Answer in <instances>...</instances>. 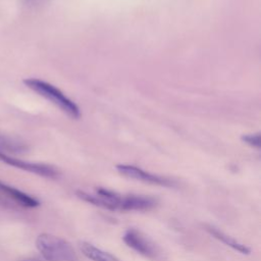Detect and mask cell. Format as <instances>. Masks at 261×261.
Here are the masks:
<instances>
[{
  "mask_svg": "<svg viewBox=\"0 0 261 261\" xmlns=\"http://www.w3.org/2000/svg\"><path fill=\"white\" fill-rule=\"evenodd\" d=\"M36 247L46 261H77L73 247L64 239L51 233H41L36 239Z\"/></svg>",
  "mask_w": 261,
  "mask_h": 261,
  "instance_id": "1",
  "label": "cell"
},
{
  "mask_svg": "<svg viewBox=\"0 0 261 261\" xmlns=\"http://www.w3.org/2000/svg\"><path fill=\"white\" fill-rule=\"evenodd\" d=\"M23 84L29 89L36 92L38 95L44 97L45 99L56 105L70 117L79 118L81 116V112L76 104L68 99L59 89L55 88L53 85L34 77L23 80Z\"/></svg>",
  "mask_w": 261,
  "mask_h": 261,
  "instance_id": "2",
  "label": "cell"
},
{
  "mask_svg": "<svg viewBox=\"0 0 261 261\" xmlns=\"http://www.w3.org/2000/svg\"><path fill=\"white\" fill-rule=\"evenodd\" d=\"M122 240L128 248L143 257L152 261L162 260L163 256L160 248L141 230L133 227L126 229L122 236Z\"/></svg>",
  "mask_w": 261,
  "mask_h": 261,
  "instance_id": "3",
  "label": "cell"
},
{
  "mask_svg": "<svg viewBox=\"0 0 261 261\" xmlns=\"http://www.w3.org/2000/svg\"><path fill=\"white\" fill-rule=\"evenodd\" d=\"M116 169L120 174H122L128 178L137 179V180L148 182L151 185H156V186H161V187H166V188H173L176 186V184L173 179H170L165 176L150 173V172L145 171V170H143L137 166H134V165L118 164L116 166Z\"/></svg>",
  "mask_w": 261,
  "mask_h": 261,
  "instance_id": "4",
  "label": "cell"
},
{
  "mask_svg": "<svg viewBox=\"0 0 261 261\" xmlns=\"http://www.w3.org/2000/svg\"><path fill=\"white\" fill-rule=\"evenodd\" d=\"M0 160L7 165H10L15 168H18V169H21V170H24L28 172H32V173H35V174H38L40 176L47 177V178H56L59 174L58 170L51 165L25 161V160L18 159L11 155L0 154Z\"/></svg>",
  "mask_w": 261,
  "mask_h": 261,
  "instance_id": "5",
  "label": "cell"
},
{
  "mask_svg": "<svg viewBox=\"0 0 261 261\" xmlns=\"http://www.w3.org/2000/svg\"><path fill=\"white\" fill-rule=\"evenodd\" d=\"M157 200L145 195H126L121 197L119 210L122 211H146L154 208Z\"/></svg>",
  "mask_w": 261,
  "mask_h": 261,
  "instance_id": "6",
  "label": "cell"
},
{
  "mask_svg": "<svg viewBox=\"0 0 261 261\" xmlns=\"http://www.w3.org/2000/svg\"><path fill=\"white\" fill-rule=\"evenodd\" d=\"M0 193L23 207L35 208L40 205L39 200H37L33 196H31L16 188L8 186L7 184L2 182L1 180H0Z\"/></svg>",
  "mask_w": 261,
  "mask_h": 261,
  "instance_id": "7",
  "label": "cell"
},
{
  "mask_svg": "<svg viewBox=\"0 0 261 261\" xmlns=\"http://www.w3.org/2000/svg\"><path fill=\"white\" fill-rule=\"evenodd\" d=\"M205 229L213 237L215 238L216 240L220 241L221 243H223L224 245L228 246L229 248H231L232 250L234 251H238L239 253L241 254H245V255H248L250 254L251 252V249L249 247H247L246 245L238 242L236 239H233L232 237L224 233L223 231H221L220 229H218L217 227L213 226V225H209V224H206L205 225Z\"/></svg>",
  "mask_w": 261,
  "mask_h": 261,
  "instance_id": "8",
  "label": "cell"
},
{
  "mask_svg": "<svg viewBox=\"0 0 261 261\" xmlns=\"http://www.w3.org/2000/svg\"><path fill=\"white\" fill-rule=\"evenodd\" d=\"M27 150L28 146L24 142L20 141L17 138L0 133V154H21L24 153Z\"/></svg>",
  "mask_w": 261,
  "mask_h": 261,
  "instance_id": "9",
  "label": "cell"
},
{
  "mask_svg": "<svg viewBox=\"0 0 261 261\" xmlns=\"http://www.w3.org/2000/svg\"><path fill=\"white\" fill-rule=\"evenodd\" d=\"M80 250L82 253L92 261H120L114 255L95 247L88 242L80 243Z\"/></svg>",
  "mask_w": 261,
  "mask_h": 261,
  "instance_id": "10",
  "label": "cell"
},
{
  "mask_svg": "<svg viewBox=\"0 0 261 261\" xmlns=\"http://www.w3.org/2000/svg\"><path fill=\"white\" fill-rule=\"evenodd\" d=\"M242 140L250 145L251 147H254V148H257L259 149L260 148V135L259 134H254V135H245L242 137Z\"/></svg>",
  "mask_w": 261,
  "mask_h": 261,
  "instance_id": "11",
  "label": "cell"
},
{
  "mask_svg": "<svg viewBox=\"0 0 261 261\" xmlns=\"http://www.w3.org/2000/svg\"><path fill=\"white\" fill-rule=\"evenodd\" d=\"M50 0H21V3L28 9H37L47 4Z\"/></svg>",
  "mask_w": 261,
  "mask_h": 261,
  "instance_id": "12",
  "label": "cell"
},
{
  "mask_svg": "<svg viewBox=\"0 0 261 261\" xmlns=\"http://www.w3.org/2000/svg\"><path fill=\"white\" fill-rule=\"evenodd\" d=\"M20 261H42V260H40V259H38V258H33V257H31V258L22 259V260H20Z\"/></svg>",
  "mask_w": 261,
  "mask_h": 261,
  "instance_id": "13",
  "label": "cell"
}]
</instances>
